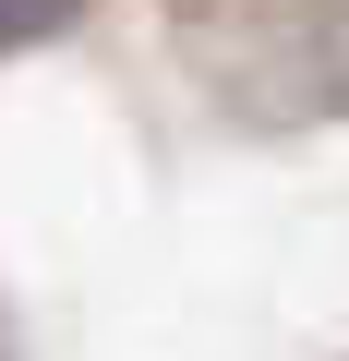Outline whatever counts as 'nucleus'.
<instances>
[{
	"label": "nucleus",
	"instance_id": "obj_1",
	"mask_svg": "<svg viewBox=\"0 0 349 361\" xmlns=\"http://www.w3.org/2000/svg\"><path fill=\"white\" fill-rule=\"evenodd\" d=\"M85 13V0H0V49H37V37H61Z\"/></svg>",
	"mask_w": 349,
	"mask_h": 361
}]
</instances>
